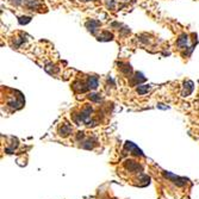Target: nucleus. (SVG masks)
<instances>
[{
    "label": "nucleus",
    "mask_w": 199,
    "mask_h": 199,
    "mask_svg": "<svg viewBox=\"0 0 199 199\" xmlns=\"http://www.w3.org/2000/svg\"><path fill=\"white\" fill-rule=\"evenodd\" d=\"M164 175H165L166 178H168V179H170L175 185H178V186H180V187L187 184V179L176 176V175H174V174H172V173H169V172H164Z\"/></svg>",
    "instance_id": "obj_1"
},
{
    "label": "nucleus",
    "mask_w": 199,
    "mask_h": 199,
    "mask_svg": "<svg viewBox=\"0 0 199 199\" xmlns=\"http://www.w3.org/2000/svg\"><path fill=\"white\" fill-rule=\"evenodd\" d=\"M69 133H72V128H70V125L63 124V127L60 129V135L63 136V137H66V136H68Z\"/></svg>",
    "instance_id": "obj_6"
},
{
    "label": "nucleus",
    "mask_w": 199,
    "mask_h": 199,
    "mask_svg": "<svg viewBox=\"0 0 199 199\" xmlns=\"http://www.w3.org/2000/svg\"><path fill=\"white\" fill-rule=\"evenodd\" d=\"M192 91H193V82L192 81H187L185 84V87H184V91H182V96L187 97V96H190L192 93Z\"/></svg>",
    "instance_id": "obj_3"
},
{
    "label": "nucleus",
    "mask_w": 199,
    "mask_h": 199,
    "mask_svg": "<svg viewBox=\"0 0 199 199\" xmlns=\"http://www.w3.org/2000/svg\"><path fill=\"white\" fill-rule=\"evenodd\" d=\"M90 99L94 100V101H99L101 99V97H100V94H91L90 96Z\"/></svg>",
    "instance_id": "obj_9"
},
{
    "label": "nucleus",
    "mask_w": 199,
    "mask_h": 199,
    "mask_svg": "<svg viewBox=\"0 0 199 199\" xmlns=\"http://www.w3.org/2000/svg\"><path fill=\"white\" fill-rule=\"evenodd\" d=\"M127 162H128V164H127V167H128L129 170H131V172L142 170V167L139 166L137 162H135V161H127Z\"/></svg>",
    "instance_id": "obj_5"
},
{
    "label": "nucleus",
    "mask_w": 199,
    "mask_h": 199,
    "mask_svg": "<svg viewBox=\"0 0 199 199\" xmlns=\"http://www.w3.org/2000/svg\"><path fill=\"white\" fill-rule=\"evenodd\" d=\"M87 87L88 90H96L98 87V78L97 76H91L88 79V82H87Z\"/></svg>",
    "instance_id": "obj_4"
},
{
    "label": "nucleus",
    "mask_w": 199,
    "mask_h": 199,
    "mask_svg": "<svg viewBox=\"0 0 199 199\" xmlns=\"http://www.w3.org/2000/svg\"><path fill=\"white\" fill-rule=\"evenodd\" d=\"M178 47H180V48H184V47H186V44H187V36L186 35H182L179 39H178Z\"/></svg>",
    "instance_id": "obj_8"
},
{
    "label": "nucleus",
    "mask_w": 199,
    "mask_h": 199,
    "mask_svg": "<svg viewBox=\"0 0 199 199\" xmlns=\"http://www.w3.org/2000/svg\"><path fill=\"white\" fill-rule=\"evenodd\" d=\"M149 91H150V86H148V85H141V86H138V88H137L138 94H145V93H148Z\"/></svg>",
    "instance_id": "obj_7"
},
{
    "label": "nucleus",
    "mask_w": 199,
    "mask_h": 199,
    "mask_svg": "<svg viewBox=\"0 0 199 199\" xmlns=\"http://www.w3.org/2000/svg\"><path fill=\"white\" fill-rule=\"evenodd\" d=\"M125 149H127V150H129V153H133V154H135V155L143 156V154H142V152H141V149H138V148L133 144V142H127V143H125Z\"/></svg>",
    "instance_id": "obj_2"
}]
</instances>
